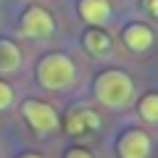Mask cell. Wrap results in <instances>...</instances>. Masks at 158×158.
I'll return each mask as SVG.
<instances>
[{"mask_svg":"<svg viewBox=\"0 0 158 158\" xmlns=\"http://www.w3.org/2000/svg\"><path fill=\"white\" fill-rule=\"evenodd\" d=\"M95 98L108 108H121L135 98V82L118 69L103 71L95 82Z\"/></svg>","mask_w":158,"mask_h":158,"instance_id":"obj_1","label":"cell"},{"mask_svg":"<svg viewBox=\"0 0 158 158\" xmlns=\"http://www.w3.org/2000/svg\"><path fill=\"white\" fill-rule=\"evenodd\" d=\"M77 79V66L63 53H50L37 63V82L45 90H66Z\"/></svg>","mask_w":158,"mask_h":158,"instance_id":"obj_2","label":"cell"},{"mask_svg":"<svg viewBox=\"0 0 158 158\" xmlns=\"http://www.w3.org/2000/svg\"><path fill=\"white\" fill-rule=\"evenodd\" d=\"M21 116L29 121V127H32L37 135H50V132L58 129V113L53 106H48V103L42 100H27L21 106Z\"/></svg>","mask_w":158,"mask_h":158,"instance_id":"obj_3","label":"cell"},{"mask_svg":"<svg viewBox=\"0 0 158 158\" xmlns=\"http://www.w3.org/2000/svg\"><path fill=\"white\" fill-rule=\"evenodd\" d=\"M53 29H56V21H53L50 11H45L42 6L27 8V13H24V19H21V32L27 34V37L45 40V37L53 34Z\"/></svg>","mask_w":158,"mask_h":158,"instance_id":"obj_4","label":"cell"},{"mask_svg":"<svg viewBox=\"0 0 158 158\" xmlns=\"http://www.w3.org/2000/svg\"><path fill=\"white\" fill-rule=\"evenodd\" d=\"M118 156L121 158H148L150 156V137L142 129H129L118 140Z\"/></svg>","mask_w":158,"mask_h":158,"instance_id":"obj_5","label":"cell"},{"mask_svg":"<svg viewBox=\"0 0 158 158\" xmlns=\"http://www.w3.org/2000/svg\"><path fill=\"white\" fill-rule=\"evenodd\" d=\"M79 16L92 27H100L111 16V3L108 0H79Z\"/></svg>","mask_w":158,"mask_h":158,"instance_id":"obj_6","label":"cell"},{"mask_svg":"<svg viewBox=\"0 0 158 158\" xmlns=\"http://www.w3.org/2000/svg\"><path fill=\"white\" fill-rule=\"evenodd\" d=\"M153 32L145 27V24H129V27L124 29V42H127V48L129 50H135V53H145L148 48L153 45Z\"/></svg>","mask_w":158,"mask_h":158,"instance_id":"obj_7","label":"cell"},{"mask_svg":"<svg viewBox=\"0 0 158 158\" xmlns=\"http://www.w3.org/2000/svg\"><path fill=\"white\" fill-rule=\"evenodd\" d=\"M21 66V50L11 40H0V74H11Z\"/></svg>","mask_w":158,"mask_h":158,"instance_id":"obj_8","label":"cell"},{"mask_svg":"<svg viewBox=\"0 0 158 158\" xmlns=\"http://www.w3.org/2000/svg\"><path fill=\"white\" fill-rule=\"evenodd\" d=\"M85 48L90 53H95V56H100V53H106L108 48H111V40L106 37L103 32H87V37H85Z\"/></svg>","mask_w":158,"mask_h":158,"instance_id":"obj_9","label":"cell"},{"mask_svg":"<svg viewBox=\"0 0 158 158\" xmlns=\"http://www.w3.org/2000/svg\"><path fill=\"white\" fill-rule=\"evenodd\" d=\"M140 116L145 121H158V92H148L145 98L140 100Z\"/></svg>","mask_w":158,"mask_h":158,"instance_id":"obj_10","label":"cell"},{"mask_svg":"<svg viewBox=\"0 0 158 158\" xmlns=\"http://www.w3.org/2000/svg\"><path fill=\"white\" fill-rule=\"evenodd\" d=\"M13 103V87L8 85V82H3V79H0V111H3V108H8Z\"/></svg>","mask_w":158,"mask_h":158,"instance_id":"obj_11","label":"cell"},{"mask_svg":"<svg viewBox=\"0 0 158 158\" xmlns=\"http://www.w3.org/2000/svg\"><path fill=\"white\" fill-rule=\"evenodd\" d=\"M66 158H92V153L85 150V148H71V150L66 153Z\"/></svg>","mask_w":158,"mask_h":158,"instance_id":"obj_12","label":"cell"},{"mask_svg":"<svg viewBox=\"0 0 158 158\" xmlns=\"http://www.w3.org/2000/svg\"><path fill=\"white\" fill-rule=\"evenodd\" d=\"M21 158H42V156H37V153H24Z\"/></svg>","mask_w":158,"mask_h":158,"instance_id":"obj_13","label":"cell"}]
</instances>
